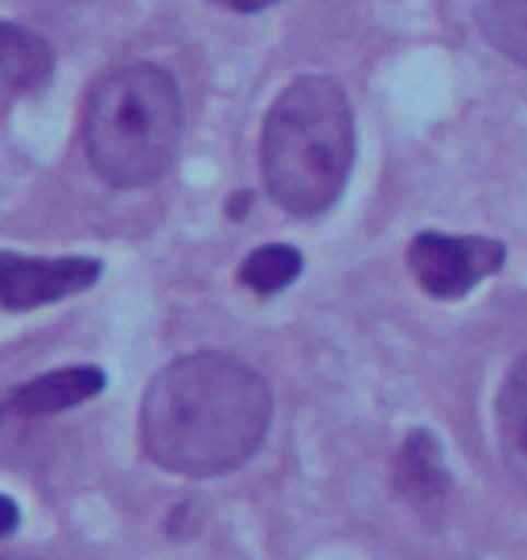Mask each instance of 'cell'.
<instances>
[{
	"label": "cell",
	"instance_id": "cell-11",
	"mask_svg": "<svg viewBox=\"0 0 527 560\" xmlns=\"http://www.w3.org/2000/svg\"><path fill=\"white\" fill-rule=\"evenodd\" d=\"M301 272H305V260H301L297 247L264 244L239 264V284H244L247 293H256V298H277Z\"/></svg>",
	"mask_w": 527,
	"mask_h": 560
},
{
	"label": "cell",
	"instance_id": "cell-6",
	"mask_svg": "<svg viewBox=\"0 0 527 560\" xmlns=\"http://www.w3.org/2000/svg\"><path fill=\"white\" fill-rule=\"evenodd\" d=\"M449 487H454V478L445 470L437 438L429 429H412L391 457V490L405 499L408 508L433 515L449 499Z\"/></svg>",
	"mask_w": 527,
	"mask_h": 560
},
{
	"label": "cell",
	"instance_id": "cell-7",
	"mask_svg": "<svg viewBox=\"0 0 527 560\" xmlns=\"http://www.w3.org/2000/svg\"><path fill=\"white\" fill-rule=\"evenodd\" d=\"M104 387H107L104 368H91V363L58 368V371H46V375L25 380V384L13 387L9 400H4V412L25 417V420L58 417V412H67V408H79V404L95 400Z\"/></svg>",
	"mask_w": 527,
	"mask_h": 560
},
{
	"label": "cell",
	"instance_id": "cell-4",
	"mask_svg": "<svg viewBox=\"0 0 527 560\" xmlns=\"http://www.w3.org/2000/svg\"><path fill=\"white\" fill-rule=\"evenodd\" d=\"M507 264V247L487 235H445L421 231L408 244V272L429 298L457 301L475 289L478 280L494 277Z\"/></svg>",
	"mask_w": 527,
	"mask_h": 560
},
{
	"label": "cell",
	"instance_id": "cell-5",
	"mask_svg": "<svg viewBox=\"0 0 527 560\" xmlns=\"http://www.w3.org/2000/svg\"><path fill=\"white\" fill-rule=\"evenodd\" d=\"M104 277V264L91 256H17L4 252L0 256V301L9 314L42 310L54 301L83 293Z\"/></svg>",
	"mask_w": 527,
	"mask_h": 560
},
{
	"label": "cell",
	"instance_id": "cell-1",
	"mask_svg": "<svg viewBox=\"0 0 527 560\" xmlns=\"http://www.w3.org/2000/svg\"><path fill=\"white\" fill-rule=\"evenodd\" d=\"M272 424V387L223 350L181 354L141 400V450L181 478H219L256 457Z\"/></svg>",
	"mask_w": 527,
	"mask_h": 560
},
{
	"label": "cell",
	"instance_id": "cell-8",
	"mask_svg": "<svg viewBox=\"0 0 527 560\" xmlns=\"http://www.w3.org/2000/svg\"><path fill=\"white\" fill-rule=\"evenodd\" d=\"M494 433H499V454L511 482L527 499V354H519L503 375L499 400H494Z\"/></svg>",
	"mask_w": 527,
	"mask_h": 560
},
{
	"label": "cell",
	"instance_id": "cell-13",
	"mask_svg": "<svg viewBox=\"0 0 527 560\" xmlns=\"http://www.w3.org/2000/svg\"><path fill=\"white\" fill-rule=\"evenodd\" d=\"M17 532V503H13V494H4V536H13Z\"/></svg>",
	"mask_w": 527,
	"mask_h": 560
},
{
	"label": "cell",
	"instance_id": "cell-2",
	"mask_svg": "<svg viewBox=\"0 0 527 560\" xmlns=\"http://www.w3.org/2000/svg\"><path fill=\"white\" fill-rule=\"evenodd\" d=\"M268 198L297 219L335 207L354 170V112L330 74H301L268 107L260 132Z\"/></svg>",
	"mask_w": 527,
	"mask_h": 560
},
{
	"label": "cell",
	"instance_id": "cell-9",
	"mask_svg": "<svg viewBox=\"0 0 527 560\" xmlns=\"http://www.w3.org/2000/svg\"><path fill=\"white\" fill-rule=\"evenodd\" d=\"M54 74V50L50 42L34 30H25L17 21L0 25V79L13 95H34L50 83Z\"/></svg>",
	"mask_w": 527,
	"mask_h": 560
},
{
	"label": "cell",
	"instance_id": "cell-10",
	"mask_svg": "<svg viewBox=\"0 0 527 560\" xmlns=\"http://www.w3.org/2000/svg\"><path fill=\"white\" fill-rule=\"evenodd\" d=\"M475 25L491 50L527 67V0H475Z\"/></svg>",
	"mask_w": 527,
	"mask_h": 560
},
{
	"label": "cell",
	"instance_id": "cell-12",
	"mask_svg": "<svg viewBox=\"0 0 527 560\" xmlns=\"http://www.w3.org/2000/svg\"><path fill=\"white\" fill-rule=\"evenodd\" d=\"M214 4H223V9H235V13H260V9H272V4H281V0H214Z\"/></svg>",
	"mask_w": 527,
	"mask_h": 560
},
{
	"label": "cell",
	"instance_id": "cell-3",
	"mask_svg": "<svg viewBox=\"0 0 527 560\" xmlns=\"http://www.w3.org/2000/svg\"><path fill=\"white\" fill-rule=\"evenodd\" d=\"M181 144V91L157 62H128L95 79L83 104L91 170L116 190L153 186Z\"/></svg>",
	"mask_w": 527,
	"mask_h": 560
}]
</instances>
